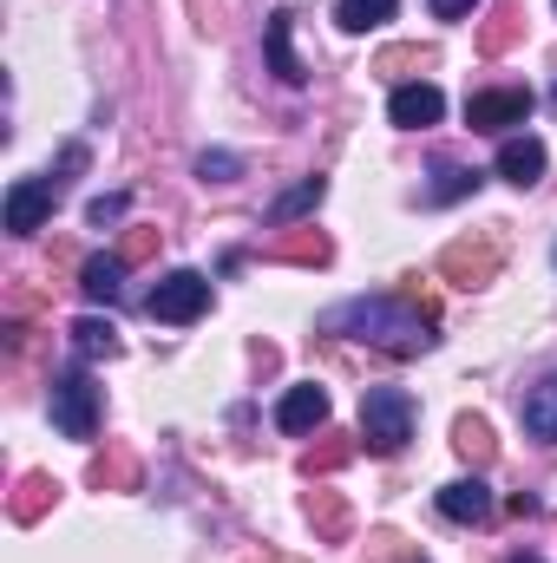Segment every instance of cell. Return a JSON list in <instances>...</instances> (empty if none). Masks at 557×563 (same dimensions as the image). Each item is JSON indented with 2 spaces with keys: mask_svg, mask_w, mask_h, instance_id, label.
<instances>
[{
  "mask_svg": "<svg viewBox=\"0 0 557 563\" xmlns=\"http://www.w3.org/2000/svg\"><path fill=\"white\" fill-rule=\"evenodd\" d=\"M321 328H328V334H354V341H368V347H381V354H394V361H414V354L433 347V314L414 308L407 295H361V301H341V308L321 314Z\"/></svg>",
  "mask_w": 557,
  "mask_h": 563,
  "instance_id": "6da1fadb",
  "label": "cell"
},
{
  "mask_svg": "<svg viewBox=\"0 0 557 563\" xmlns=\"http://www.w3.org/2000/svg\"><path fill=\"white\" fill-rule=\"evenodd\" d=\"M499 269H505V223L452 236L439 250V276L452 282V288H485V282H499Z\"/></svg>",
  "mask_w": 557,
  "mask_h": 563,
  "instance_id": "7a4b0ae2",
  "label": "cell"
},
{
  "mask_svg": "<svg viewBox=\"0 0 557 563\" xmlns=\"http://www.w3.org/2000/svg\"><path fill=\"white\" fill-rule=\"evenodd\" d=\"M361 439H368V452H381V459L407 452V439H414V400H407L401 387H368V394H361Z\"/></svg>",
  "mask_w": 557,
  "mask_h": 563,
  "instance_id": "3957f363",
  "label": "cell"
},
{
  "mask_svg": "<svg viewBox=\"0 0 557 563\" xmlns=\"http://www.w3.org/2000/svg\"><path fill=\"white\" fill-rule=\"evenodd\" d=\"M53 426H59L66 439H92V432H99V387H92L86 367H66V374L53 380Z\"/></svg>",
  "mask_w": 557,
  "mask_h": 563,
  "instance_id": "277c9868",
  "label": "cell"
},
{
  "mask_svg": "<svg viewBox=\"0 0 557 563\" xmlns=\"http://www.w3.org/2000/svg\"><path fill=\"white\" fill-rule=\"evenodd\" d=\"M144 308H151V321L184 328V321H197V314L210 308V276H197V269H171V276L144 295Z\"/></svg>",
  "mask_w": 557,
  "mask_h": 563,
  "instance_id": "5b68a950",
  "label": "cell"
},
{
  "mask_svg": "<svg viewBox=\"0 0 557 563\" xmlns=\"http://www.w3.org/2000/svg\"><path fill=\"white\" fill-rule=\"evenodd\" d=\"M532 119V92L525 86H492V92H472L466 99V125L472 132H512Z\"/></svg>",
  "mask_w": 557,
  "mask_h": 563,
  "instance_id": "8992f818",
  "label": "cell"
},
{
  "mask_svg": "<svg viewBox=\"0 0 557 563\" xmlns=\"http://www.w3.org/2000/svg\"><path fill=\"white\" fill-rule=\"evenodd\" d=\"M53 203H59V184H53V177H20V184L7 190V230H13V236H33V230L53 217Z\"/></svg>",
  "mask_w": 557,
  "mask_h": 563,
  "instance_id": "52a82bcc",
  "label": "cell"
},
{
  "mask_svg": "<svg viewBox=\"0 0 557 563\" xmlns=\"http://www.w3.org/2000/svg\"><path fill=\"white\" fill-rule=\"evenodd\" d=\"M387 119H394L401 132H426V125H439V119H446V92H439V86H426V79H414V86H394Z\"/></svg>",
  "mask_w": 557,
  "mask_h": 563,
  "instance_id": "ba28073f",
  "label": "cell"
},
{
  "mask_svg": "<svg viewBox=\"0 0 557 563\" xmlns=\"http://www.w3.org/2000/svg\"><path fill=\"white\" fill-rule=\"evenodd\" d=\"M439 518H446V525H485V518H492V492H485V478L472 472V478L439 485Z\"/></svg>",
  "mask_w": 557,
  "mask_h": 563,
  "instance_id": "9c48e42d",
  "label": "cell"
},
{
  "mask_svg": "<svg viewBox=\"0 0 557 563\" xmlns=\"http://www.w3.org/2000/svg\"><path fill=\"white\" fill-rule=\"evenodd\" d=\"M288 33H295V13H288V7H276V13H270V26H263V53H270V73H276L282 86H302V79H308V66L295 59Z\"/></svg>",
  "mask_w": 557,
  "mask_h": 563,
  "instance_id": "30bf717a",
  "label": "cell"
},
{
  "mask_svg": "<svg viewBox=\"0 0 557 563\" xmlns=\"http://www.w3.org/2000/svg\"><path fill=\"white\" fill-rule=\"evenodd\" d=\"M276 426L282 432H315V426H328V387H288L276 407Z\"/></svg>",
  "mask_w": 557,
  "mask_h": 563,
  "instance_id": "8fae6325",
  "label": "cell"
},
{
  "mask_svg": "<svg viewBox=\"0 0 557 563\" xmlns=\"http://www.w3.org/2000/svg\"><path fill=\"white\" fill-rule=\"evenodd\" d=\"M53 498H59V478H53V472H26V478L13 485V498H7V518H13V525H40Z\"/></svg>",
  "mask_w": 557,
  "mask_h": 563,
  "instance_id": "7c38bea8",
  "label": "cell"
},
{
  "mask_svg": "<svg viewBox=\"0 0 557 563\" xmlns=\"http://www.w3.org/2000/svg\"><path fill=\"white\" fill-rule=\"evenodd\" d=\"M518 33H525V0H492V20L479 26V53L499 59V53L518 46Z\"/></svg>",
  "mask_w": 557,
  "mask_h": 563,
  "instance_id": "4fadbf2b",
  "label": "cell"
},
{
  "mask_svg": "<svg viewBox=\"0 0 557 563\" xmlns=\"http://www.w3.org/2000/svg\"><path fill=\"white\" fill-rule=\"evenodd\" d=\"M518 420H525V432H532L538 445H557V374H545V380L518 400Z\"/></svg>",
  "mask_w": 557,
  "mask_h": 563,
  "instance_id": "5bb4252c",
  "label": "cell"
},
{
  "mask_svg": "<svg viewBox=\"0 0 557 563\" xmlns=\"http://www.w3.org/2000/svg\"><path fill=\"white\" fill-rule=\"evenodd\" d=\"M499 177H505V184H518V190H525V184H538V177H545V144L532 139V132H525V139H505V144H499Z\"/></svg>",
  "mask_w": 557,
  "mask_h": 563,
  "instance_id": "9a60e30c",
  "label": "cell"
},
{
  "mask_svg": "<svg viewBox=\"0 0 557 563\" xmlns=\"http://www.w3.org/2000/svg\"><path fill=\"white\" fill-rule=\"evenodd\" d=\"M321 197H328V177H302V184H288L276 203H270V230H288V223L315 217V210H321Z\"/></svg>",
  "mask_w": 557,
  "mask_h": 563,
  "instance_id": "2e32d148",
  "label": "cell"
},
{
  "mask_svg": "<svg viewBox=\"0 0 557 563\" xmlns=\"http://www.w3.org/2000/svg\"><path fill=\"white\" fill-rule=\"evenodd\" d=\"M302 511H308V525H315V538H321V544H341V538L354 531V511H348V498H341V492H308V505H302Z\"/></svg>",
  "mask_w": 557,
  "mask_h": 563,
  "instance_id": "e0dca14e",
  "label": "cell"
},
{
  "mask_svg": "<svg viewBox=\"0 0 557 563\" xmlns=\"http://www.w3.org/2000/svg\"><path fill=\"white\" fill-rule=\"evenodd\" d=\"M452 452L472 465V472H485L492 459H499V439H492V420H479V413H459L452 420Z\"/></svg>",
  "mask_w": 557,
  "mask_h": 563,
  "instance_id": "ac0fdd59",
  "label": "cell"
},
{
  "mask_svg": "<svg viewBox=\"0 0 557 563\" xmlns=\"http://www.w3.org/2000/svg\"><path fill=\"white\" fill-rule=\"evenodd\" d=\"M270 256H276V263H302V269H321V263L335 256V243H328L315 223H302V230H288V236L270 243Z\"/></svg>",
  "mask_w": 557,
  "mask_h": 563,
  "instance_id": "d6986e66",
  "label": "cell"
},
{
  "mask_svg": "<svg viewBox=\"0 0 557 563\" xmlns=\"http://www.w3.org/2000/svg\"><path fill=\"white\" fill-rule=\"evenodd\" d=\"M79 288H86V301H119V288H125V256L112 250V256H86L79 263Z\"/></svg>",
  "mask_w": 557,
  "mask_h": 563,
  "instance_id": "ffe728a7",
  "label": "cell"
},
{
  "mask_svg": "<svg viewBox=\"0 0 557 563\" xmlns=\"http://www.w3.org/2000/svg\"><path fill=\"white\" fill-rule=\"evenodd\" d=\"M73 347H79V361H99V354H119V328H112V314H79L73 328Z\"/></svg>",
  "mask_w": 557,
  "mask_h": 563,
  "instance_id": "44dd1931",
  "label": "cell"
},
{
  "mask_svg": "<svg viewBox=\"0 0 557 563\" xmlns=\"http://www.w3.org/2000/svg\"><path fill=\"white\" fill-rule=\"evenodd\" d=\"M401 13V0H335V26L341 33H368V26H387Z\"/></svg>",
  "mask_w": 557,
  "mask_h": 563,
  "instance_id": "7402d4cb",
  "label": "cell"
},
{
  "mask_svg": "<svg viewBox=\"0 0 557 563\" xmlns=\"http://www.w3.org/2000/svg\"><path fill=\"white\" fill-rule=\"evenodd\" d=\"M92 485H99V492H139V459L119 452V445L99 452V459H92Z\"/></svg>",
  "mask_w": 557,
  "mask_h": 563,
  "instance_id": "603a6c76",
  "label": "cell"
},
{
  "mask_svg": "<svg viewBox=\"0 0 557 563\" xmlns=\"http://www.w3.org/2000/svg\"><path fill=\"white\" fill-rule=\"evenodd\" d=\"M426 66H433V46H387V53L374 59V73H381V79H401V86H414Z\"/></svg>",
  "mask_w": 557,
  "mask_h": 563,
  "instance_id": "cb8c5ba5",
  "label": "cell"
},
{
  "mask_svg": "<svg viewBox=\"0 0 557 563\" xmlns=\"http://www.w3.org/2000/svg\"><path fill=\"white\" fill-rule=\"evenodd\" d=\"M485 184V170H466V164H439L433 170V190H426V203H459V197H472Z\"/></svg>",
  "mask_w": 557,
  "mask_h": 563,
  "instance_id": "d4e9b609",
  "label": "cell"
},
{
  "mask_svg": "<svg viewBox=\"0 0 557 563\" xmlns=\"http://www.w3.org/2000/svg\"><path fill=\"white\" fill-rule=\"evenodd\" d=\"M348 459H354V439H348V432H328V439L302 459V472H308V478H328V472H341Z\"/></svg>",
  "mask_w": 557,
  "mask_h": 563,
  "instance_id": "484cf974",
  "label": "cell"
},
{
  "mask_svg": "<svg viewBox=\"0 0 557 563\" xmlns=\"http://www.w3.org/2000/svg\"><path fill=\"white\" fill-rule=\"evenodd\" d=\"M368 563H426L414 538H401V531H374L368 538Z\"/></svg>",
  "mask_w": 557,
  "mask_h": 563,
  "instance_id": "4316f807",
  "label": "cell"
},
{
  "mask_svg": "<svg viewBox=\"0 0 557 563\" xmlns=\"http://www.w3.org/2000/svg\"><path fill=\"white\" fill-rule=\"evenodd\" d=\"M157 243H164V230L132 223V230H125V243H119V256H125V263H151V256H157Z\"/></svg>",
  "mask_w": 557,
  "mask_h": 563,
  "instance_id": "83f0119b",
  "label": "cell"
},
{
  "mask_svg": "<svg viewBox=\"0 0 557 563\" xmlns=\"http://www.w3.org/2000/svg\"><path fill=\"white\" fill-rule=\"evenodd\" d=\"M237 170H243L237 151H204V157H197V177H204V184H230Z\"/></svg>",
  "mask_w": 557,
  "mask_h": 563,
  "instance_id": "f1b7e54d",
  "label": "cell"
},
{
  "mask_svg": "<svg viewBox=\"0 0 557 563\" xmlns=\"http://www.w3.org/2000/svg\"><path fill=\"white\" fill-rule=\"evenodd\" d=\"M119 217H125V197H119V190L86 203V223H92V230H106V223H119Z\"/></svg>",
  "mask_w": 557,
  "mask_h": 563,
  "instance_id": "f546056e",
  "label": "cell"
},
{
  "mask_svg": "<svg viewBox=\"0 0 557 563\" xmlns=\"http://www.w3.org/2000/svg\"><path fill=\"white\" fill-rule=\"evenodd\" d=\"M426 7H433V13H439V20H466V13H472V7H479V0H426Z\"/></svg>",
  "mask_w": 557,
  "mask_h": 563,
  "instance_id": "4dcf8cb0",
  "label": "cell"
},
{
  "mask_svg": "<svg viewBox=\"0 0 557 563\" xmlns=\"http://www.w3.org/2000/svg\"><path fill=\"white\" fill-rule=\"evenodd\" d=\"M256 563H302V558H270V551H263V558H256Z\"/></svg>",
  "mask_w": 557,
  "mask_h": 563,
  "instance_id": "1f68e13d",
  "label": "cell"
},
{
  "mask_svg": "<svg viewBox=\"0 0 557 563\" xmlns=\"http://www.w3.org/2000/svg\"><path fill=\"white\" fill-rule=\"evenodd\" d=\"M551 112H557V86H551Z\"/></svg>",
  "mask_w": 557,
  "mask_h": 563,
  "instance_id": "d6a6232c",
  "label": "cell"
},
{
  "mask_svg": "<svg viewBox=\"0 0 557 563\" xmlns=\"http://www.w3.org/2000/svg\"><path fill=\"white\" fill-rule=\"evenodd\" d=\"M512 563H538V558H512Z\"/></svg>",
  "mask_w": 557,
  "mask_h": 563,
  "instance_id": "836d02e7",
  "label": "cell"
}]
</instances>
